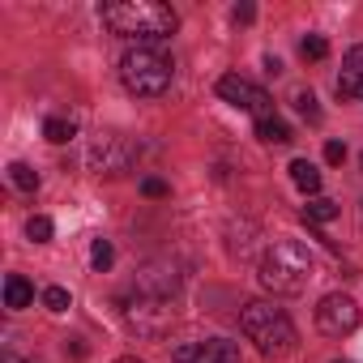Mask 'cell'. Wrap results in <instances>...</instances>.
<instances>
[{"mask_svg": "<svg viewBox=\"0 0 363 363\" xmlns=\"http://www.w3.org/2000/svg\"><path fill=\"white\" fill-rule=\"evenodd\" d=\"M103 22L111 35L158 43L175 30V9L158 5V0H116V5H103Z\"/></svg>", "mask_w": 363, "mask_h": 363, "instance_id": "6da1fadb", "label": "cell"}, {"mask_svg": "<svg viewBox=\"0 0 363 363\" xmlns=\"http://www.w3.org/2000/svg\"><path fill=\"white\" fill-rule=\"evenodd\" d=\"M312 274H316V261H312L308 244H299V240H278L261 257V282L274 295H299V291H308Z\"/></svg>", "mask_w": 363, "mask_h": 363, "instance_id": "7a4b0ae2", "label": "cell"}, {"mask_svg": "<svg viewBox=\"0 0 363 363\" xmlns=\"http://www.w3.org/2000/svg\"><path fill=\"white\" fill-rule=\"evenodd\" d=\"M240 329H244L248 342H257V350H261L265 359H282V354H291L295 342H299L291 316H286L282 308L265 303V299L244 303V312H240Z\"/></svg>", "mask_w": 363, "mask_h": 363, "instance_id": "3957f363", "label": "cell"}, {"mask_svg": "<svg viewBox=\"0 0 363 363\" xmlns=\"http://www.w3.org/2000/svg\"><path fill=\"white\" fill-rule=\"evenodd\" d=\"M120 82L137 99H158L171 86V60L162 52H154V48H137V52H128L120 60Z\"/></svg>", "mask_w": 363, "mask_h": 363, "instance_id": "277c9868", "label": "cell"}, {"mask_svg": "<svg viewBox=\"0 0 363 363\" xmlns=\"http://www.w3.org/2000/svg\"><path fill=\"white\" fill-rule=\"evenodd\" d=\"M124 320H128L141 337H162V333H171V325H175V308H171V299L133 295V299L124 303Z\"/></svg>", "mask_w": 363, "mask_h": 363, "instance_id": "5b68a950", "label": "cell"}, {"mask_svg": "<svg viewBox=\"0 0 363 363\" xmlns=\"http://www.w3.org/2000/svg\"><path fill=\"white\" fill-rule=\"evenodd\" d=\"M218 99H223V103H231V107H240V111H252L257 120L274 116V103H269V94H265L257 82L240 77V73H227V77H218Z\"/></svg>", "mask_w": 363, "mask_h": 363, "instance_id": "8992f818", "label": "cell"}, {"mask_svg": "<svg viewBox=\"0 0 363 363\" xmlns=\"http://www.w3.org/2000/svg\"><path fill=\"white\" fill-rule=\"evenodd\" d=\"M133 158H137V145H133L128 137H120V133H103V137L90 145V167H94L99 175H124V171L133 167Z\"/></svg>", "mask_w": 363, "mask_h": 363, "instance_id": "52a82bcc", "label": "cell"}, {"mask_svg": "<svg viewBox=\"0 0 363 363\" xmlns=\"http://www.w3.org/2000/svg\"><path fill=\"white\" fill-rule=\"evenodd\" d=\"M316 329L329 337H346L359 329V303L350 295H325L316 303Z\"/></svg>", "mask_w": 363, "mask_h": 363, "instance_id": "ba28073f", "label": "cell"}, {"mask_svg": "<svg viewBox=\"0 0 363 363\" xmlns=\"http://www.w3.org/2000/svg\"><path fill=\"white\" fill-rule=\"evenodd\" d=\"M171 363H240V346L227 337H210V342H189L175 346Z\"/></svg>", "mask_w": 363, "mask_h": 363, "instance_id": "9c48e42d", "label": "cell"}, {"mask_svg": "<svg viewBox=\"0 0 363 363\" xmlns=\"http://www.w3.org/2000/svg\"><path fill=\"white\" fill-rule=\"evenodd\" d=\"M175 286H179V274L171 269V265H145L141 274H137V295H154V299H171L175 295Z\"/></svg>", "mask_w": 363, "mask_h": 363, "instance_id": "30bf717a", "label": "cell"}, {"mask_svg": "<svg viewBox=\"0 0 363 363\" xmlns=\"http://www.w3.org/2000/svg\"><path fill=\"white\" fill-rule=\"evenodd\" d=\"M337 94H346V99H363V43L346 52L342 73H337Z\"/></svg>", "mask_w": 363, "mask_h": 363, "instance_id": "8fae6325", "label": "cell"}, {"mask_svg": "<svg viewBox=\"0 0 363 363\" xmlns=\"http://www.w3.org/2000/svg\"><path fill=\"white\" fill-rule=\"evenodd\" d=\"M30 299H35V286H30L22 274H9V278H5V308L22 312V308H30Z\"/></svg>", "mask_w": 363, "mask_h": 363, "instance_id": "7c38bea8", "label": "cell"}, {"mask_svg": "<svg viewBox=\"0 0 363 363\" xmlns=\"http://www.w3.org/2000/svg\"><path fill=\"white\" fill-rule=\"evenodd\" d=\"M257 137H261L265 145H286V141H291V124L278 120V116H265V120H257Z\"/></svg>", "mask_w": 363, "mask_h": 363, "instance_id": "4fadbf2b", "label": "cell"}, {"mask_svg": "<svg viewBox=\"0 0 363 363\" xmlns=\"http://www.w3.org/2000/svg\"><path fill=\"white\" fill-rule=\"evenodd\" d=\"M291 179H295L303 193H320V171H316L308 158H295V162H291Z\"/></svg>", "mask_w": 363, "mask_h": 363, "instance_id": "5bb4252c", "label": "cell"}, {"mask_svg": "<svg viewBox=\"0 0 363 363\" xmlns=\"http://www.w3.org/2000/svg\"><path fill=\"white\" fill-rule=\"evenodd\" d=\"M337 214H342V206L329 201V197H312V201L303 206V218H308V223H333Z\"/></svg>", "mask_w": 363, "mask_h": 363, "instance_id": "9a60e30c", "label": "cell"}, {"mask_svg": "<svg viewBox=\"0 0 363 363\" xmlns=\"http://www.w3.org/2000/svg\"><path fill=\"white\" fill-rule=\"evenodd\" d=\"M43 137L60 145V141H69V137H77V124H73V120H65V116H52V120L43 124Z\"/></svg>", "mask_w": 363, "mask_h": 363, "instance_id": "2e32d148", "label": "cell"}, {"mask_svg": "<svg viewBox=\"0 0 363 363\" xmlns=\"http://www.w3.org/2000/svg\"><path fill=\"white\" fill-rule=\"evenodd\" d=\"M9 179H13L22 193H35V189H39V171L26 167V162H13V167H9Z\"/></svg>", "mask_w": 363, "mask_h": 363, "instance_id": "e0dca14e", "label": "cell"}, {"mask_svg": "<svg viewBox=\"0 0 363 363\" xmlns=\"http://www.w3.org/2000/svg\"><path fill=\"white\" fill-rule=\"evenodd\" d=\"M52 231H56V227H52V218H48V214H35V218L26 223V235H30L35 244H48V240H52Z\"/></svg>", "mask_w": 363, "mask_h": 363, "instance_id": "ac0fdd59", "label": "cell"}, {"mask_svg": "<svg viewBox=\"0 0 363 363\" xmlns=\"http://www.w3.org/2000/svg\"><path fill=\"white\" fill-rule=\"evenodd\" d=\"M299 52H303V60H325V56H329V43H325L320 35H308V39L299 43Z\"/></svg>", "mask_w": 363, "mask_h": 363, "instance_id": "d6986e66", "label": "cell"}, {"mask_svg": "<svg viewBox=\"0 0 363 363\" xmlns=\"http://www.w3.org/2000/svg\"><path fill=\"white\" fill-rule=\"evenodd\" d=\"M90 261H94V269H111V261H116V248H111L107 240H94V252H90Z\"/></svg>", "mask_w": 363, "mask_h": 363, "instance_id": "ffe728a7", "label": "cell"}, {"mask_svg": "<svg viewBox=\"0 0 363 363\" xmlns=\"http://www.w3.org/2000/svg\"><path fill=\"white\" fill-rule=\"evenodd\" d=\"M295 111H299L303 120H312V124L320 120V107H316V99H312L308 90H303V94H295Z\"/></svg>", "mask_w": 363, "mask_h": 363, "instance_id": "44dd1931", "label": "cell"}, {"mask_svg": "<svg viewBox=\"0 0 363 363\" xmlns=\"http://www.w3.org/2000/svg\"><path fill=\"white\" fill-rule=\"evenodd\" d=\"M43 303H48L52 312H65V308H69V291H65V286H48V291H43Z\"/></svg>", "mask_w": 363, "mask_h": 363, "instance_id": "7402d4cb", "label": "cell"}, {"mask_svg": "<svg viewBox=\"0 0 363 363\" xmlns=\"http://www.w3.org/2000/svg\"><path fill=\"white\" fill-rule=\"evenodd\" d=\"M342 158H346V145H342V141H329V145H325V162H333V167H337Z\"/></svg>", "mask_w": 363, "mask_h": 363, "instance_id": "603a6c76", "label": "cell"}, {"mask_svg": "<svg viewBox=\"0 0 363 363\" xmlns=\"http://www.w3.org/2000/svg\"><path fill=\"white\" fill-rule=\"evenodd\" d=\"M141 193L145 197H167V184L162 179H141Z\"/></svg>", "mask_w": 363, "mask_h": 363, "instance_id": "cb8c5ba5", "label": "cell"}, {"mask_svg": "<svg viewBox=\"0 0 363 363\" xmlns=\"http://www.w3.org/2000/svg\"><path fill=\"white\" fill-rule=\"evenodd\" d=\"M235 22H252V5H240L235 9Z\"/></svg>", "mask_w": 363, "mask_h": 363, "instance_id": "d4e9b609", "label": "cell"}, {"mask_svg": "<svg viewBox=\"0 0 363 363\" xmlns=\"http://www.w3.org/2000/svg\"><path fill=\"white\" fill-rule=\"evenodd\" d=\"M116 363H141V359H116Z\"/></svg>", "mask_w": 363, "mask_h": 363, "instance_id": "484cf974", "label": "cell"}, {"mask_svg": "<svg viewBox=\"0 0 363 363\" xmlns=\"http://www.w3.org/2000/svg\"><path fill=\"white\" fill-rule=\"evenodd\" d=\"M5 363H13V359H5Z\"/></svg>", "mask_w": 363, "mask_h": 363, "instance_id": "4316f807", "label": "cell"}, {"mask_svg": "<svg viewBox=\"0 0 363 363\" xmlns=\"http://www.w3.org/2000/svg\"><path fill=\"white\" fill-rule=\"evenodd\" d=\"M337 363H342V359H337Z\"/></svg>", "mask_w": 363, "mask_h": 363, "instance_id": "83f0119b", "label": "cell"}]
</instances>
